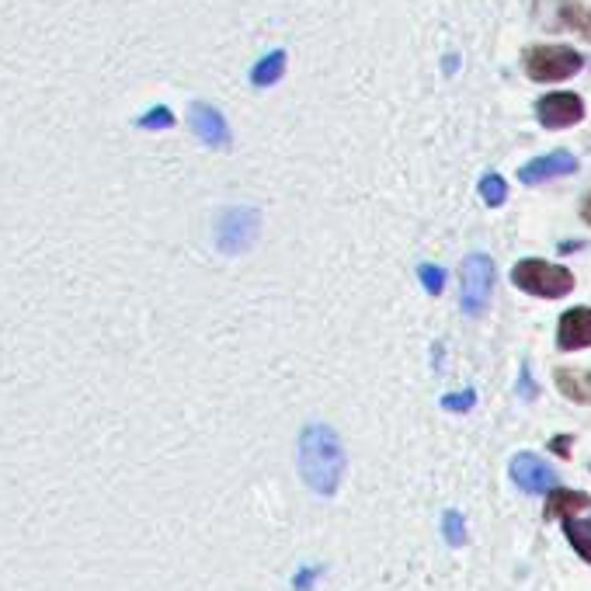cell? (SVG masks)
<instances>
[{
  "mask_svg": "<svg viewBox=\"0 0 591 591\" xmlns=\"http://www.w3.org/2000/svg\"><path fill=\"white\" fill-rule=\"evenodd\" d=\"M563 536H567V543L574 546V554L584 560V563H591V522H584V518H563Z\"/></svg>",
  "mask_w": 591,
  "mask_h": 591,
  "instance_id": "13",
  "label": "cell"
},
{
  "mask_svg": "<svg viewBox=\"0 0 591 591\" xmlns=\"http://www.w3.org/2000/svg\"><path fill=\"white\" fill-rule=\"evenodd\" d=\"M581 216H584V223L591 227V195H588V199H584V206H581Z\"/></svg>",
  "mask_w": 591,
  "mask_h": 591,
  "instance_id": "22",
  "label": "cell"
},
{
  "mask_svg": "<svg viewBox=\"0 0 591 591\" xmlns=\"http://www.w3.org/2000/svg\"><path fill=\"white\" fill-rule=\"evenodd\" d=\"M557 386H560L563 397H567V401H574V404L591 401V390H584V380L574 376L571 369H560V372H557Z\"/></svg>",
  "mask_w": 591,
  "mask_h": 591,
  "instance_id": "16",
  "label": "cell"
},
{
  "mask_svg": "<svg viewBox=\"0 0 591 591\" xmlns=\"http://www.w3.org/2000/svg\"><path fill=\"white\" fill-rule=\"evenodd\" d=\"M174 122H178V116L171 112V105H153L136 119V129H143V133H164V129H174Z\"/></svg>",
  "mask_w": 591,
  "mask_h": 591,
  "instance_id": "14",
  "label": "cell"
},
{
  "mask_svg": "<svg viewBox=\"0 0 591 591\" xmlns=\"http://www.w3.org/2000/svg\"><path fill=\"white\" fill-rule=\"evenodd\" d=\"M581 56L567 46H536L525 53V74L539 84H557V80H567L581 70Z\"/></svg>",
  "mask_w": 591,
  "mask_h": 591,
  "instance_id": "5",
  "label": "cell"
},
{
  "mask_svg": "<svg viewBox=\"0 0 591 591\" xmlns=\"http://www.w3.org/2000/svg\"><path fill=\"white\" fill-rule=\"evenodd\" d=\"M188 125H191V133L199 136V143H206L209 150H230V143H233L227 116L212 101H191Z\"/></svg>",
  "mask_w": 591,
  "mask_h": 591,
  "instance_id": "6",
  "label": "cell"
},
{
  "mask_svg": "<svg viewBox=\"0 0 591 591\" xmlns=\"http://www.w3.org/2000/svg\"><path fill=\"white\" fill-rule=\"evenodd\" d=\"M560 21H563L567 29H574L581 39L591 42V8H584V4H571V0H567V4H560Z\"/></svg>",
  "mask_w": 591,
  "mask_h": 591,
  "instance_id": "15",
  "label": "cell"
},
{
  "mask_svg": "<svg viewBox=\"0 0 591 591\" xmlns=\"http://www.w3.org/2000/svg\"><path fill=\"white\" fill-rule=\"evenodd\" d=\"M446 536H449V543H456V546L463 543V533H459V515H456V512L446 515Z\"/></svg>",
  "mask_w": 591,
  "mask_h": 591,
  "instance_id": "19",
  "label": "cell"
},
{
  "mask_svg": "<svg viewBox=\"0 0 591 591\" xmlns=\"http://www.w3.org/2000/svg\"><path fill=\"white\" fill-rule=\"evenodd\" d=\"M480 199H484L488 206H501L508 199V185H505V178L501 174H484L480 178Z\"/></svg>",
  "mask_w": 591,
  "mask_h": 591,
  "instance_id": "17",
  "label": "cell"
},
{
  "mask_svg": "<svg viewBox=\"0 0 591 591\" xmlns=\"http://www.w3.org/2000/svg\"><path fill=\"white\" fill-rule=\"evenodd\" d=\"M494 289V261L488 254H470L463 261V286H459V303L470 317H480L491 303Z\"/></svg>",
  "mask_w": 591,
  "mask_h": 591,
  "instance_id": "4",
  "label": "cell"
},
{
  "mask_svg": "<svg viewBox=\"0 0 591 591\" xmlns=\"http://www.w3.org/2000/svg\"><path fill=\"white\" fill-rule=\"evenodd\" d=\"M442 404H446L449 411H470V407H473V393L467 390L463 397H446Z\"/></svg>",
  "mask_w": 591,
  "mask_h": 591,
  "instance_id": "20",
  "label": "cell"
},
{
  "mask_svg": "<svg viewBox=\"0 0 591 591\" xmlns=\"http://www.w3.org/2000/svg\"><path fill=\"white\" fill-rule=\"evenodd\" d=\"M512 282L522 289V293H533V296H543V299H560L574 289V275L560 269V265H550V261H518L512 269Z\"/></svg>",
  "mask_w": 591,
  "mask_h": 591,
  "instance_id": "3",
  "label": "cell"
},
{
  "mask_svg": "<svg viewBox=\"0 0 591 591\" xmlns=\"http://www.w3.org/2000/svg\"><path fill=\"white\" fill-rule=\"evenodd\" d=\"M512 480L525 491V494H543L546 488H554L557 484V473L543 463L539 456L533 452H518L512 459Z\"/></svg>",
  "mask_w": 591,
  "mask_h": 591,
  "instance_id": "7",
  "label": "cell"
},
{
  "mask_svg": "<svg viewBox=\"0 0 591 591\" xmlns=\"http://www.w3.org/2000/svg\"><path fill=\"white\" fill-rule=\"evenodd\" d=\"M557 344H560V352H581V348H591V306H574V310H567L560 317Z\"/></svg>",
  "mask_w": 591,
  "mask_h": 591,
  "instance_id": "10",
  "label": "cell"
},
{
  "mask_svg": "<svg viewBox=\"0 0 591 591\" xmlns=\"http://www.w3.org/2000/svg\"><path fill=\"white\" fill-rule=\"evenodd\" d=\"M591 508V494L584 491H571V488H550V494H546V508H543V518L546 522H554V518H571L578 512Z\"/></svg>",
  "mask_w": 591,
  "mask_h": 591,
  "instance_id": "11",
  "label": "cell"
},
{
  "mask_svg": "<svg viewBox=\"0 0 591 591\" xmlns=\"http://www.w3.org/2000/svg\"><path fill=\"white\" fill-rule=\"evenodd\" d=\"M571 171H578L574 153L554 150V153H546V157H536V161L525 164V167L518 171V182H525V185H543V182H550V178H563V174H571Z\"/></svg>",
  "mask_w": 591,
  "mask_h": 591,
  "instance_id": "9",
  "label": "cell"
},
{
  "mask_svg": "<svg viewBox=\"0 0 591 591\" xmlns=\"http://www.w3.org/2000/svg\"><path fill=\"white\" fill-rule=\"evenodd\" d=\"M286 70H289L286 50H272V53H265L254 63L248 80H251V87H258V91H265V87H272V84H278L282 77H286Z\"/></svg>",
  "mask_w": 591,
  "mask_h": 591,
  "instance_id": "12",
  "label": "cell"
},
{
  "mask_svg": "<svg viewBox=\"0 0 591 591\" xmlns=\"http://www.w3.org/2000/svg\"><path fill=\"white\" fill-rule=\"evenodd\" d=\"M261 233V212L254 206H227L212 220V244L220 254H248L258 244Z\"/></svg>",
  "mask_w": 591,
  "mask_h": 591,
  "instance_id": "2",
  "label": "cell"
},
{
  "mask_svg": "<svg viewBox=\"0 0 591 591\" xmlns=\"http://www.w3.org/2000/svg\"><path fill=\"white\" fill-rule=\"evenodd\" d=\"M296 463H299V477L303 484L310 488L320 497H331L338 494L341 480H344V446H341V435L324 425L314 422L299 431V442H296Z\"/></svg>",
  "mask_w": 591,
  "mask_h": 591,
  "instance_id": "1",
  "label": "cell"
},
{
  "mask_svg": "<svg viewBox=\"0 0 591 591\" xmlns=\"http://www.w3.org/2000/svg\"><path fill=\"white\" fill-rule=\"evenodd\" d=\"M571 442H574V435H560V439L550 442V449H554L557 456H567V452H571Z\"/></svg>",
  "mask_w": 591,
  "mask_h": 591,
  "instance_id": "21",
  "label": "cell"
},
{
  "mask_svg": "<svg viewBox=\"0 0 591 591\" xmlns=\"http://www.w3.org/2000/svg\"><path fill=\"white\" fill-rule=\"evenodd\" d=\"M588 386H591V376H588Z\"/></svg>",
  "mask_w": 591,
  "mask_h": 591,
  "instance_id": "23",
  "label": "cell"
},
{
  "mask_svg": "<svg viewBox=\"0 0 591 591\" xmlns=\"http://www.w3.org/2000/svg\"><path fill=\"white\" fill-rule=\"evenodd\" d=\"M418 278H422V286L431 293V296H439L442 289H446V269H439V265H418Z\"/></svg>",
  "mask_w": 591,
  "mask_h": 591,
  "instance_id": "18",
  "label": "cell"
},
{
  "mask_svg": "<svg viewBox=\"0 0 591 591\" xmlns=\"http://www.w3.org/2000/svg\"><path fill=\"white\" fill-rule=\"evenodd\" d=\"M536 112L546 129H567L584 119V101L578 95H546L536 105Z\"/></svg>",
  "mask_w": 591,
  "mask_h": 591,
  "instance_id": "8",
  "label": "cell"
}]
</instances>
